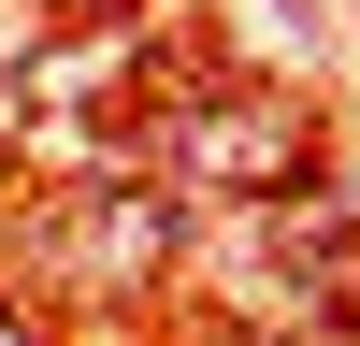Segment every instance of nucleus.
Here are the masks:
<instances>
[{
    "mask_svg": "<svg viewBox=\"0 0 360 346\" xmlns=\"http://www.w3.org/2000/svg\"><path fill=\"white\" fill-rule=\"evenodd\" d=\"M173 159L217 173V188H259V173L303 159V130H288V115H245V101H188V115H173Z\"/></svg>",
    "mask_w": 360,
    "mask_h": 346,
    "instance_id": "f03ea898",
    "label": "nucleus"
},
{
    "mask_svg": "<svg viewBox=\"0 0 360 346\" xmlns=\"http://www.w3.org/2000/svg\"><path fill=\"white\" fill-rule=\"evenodd\" d=\"M0 130H15V101H0Z\"/></svg>",
    "mask_w": 360,
    "mask_h": 346,
    "instance_id": "20e7f679",
    "label": "nucleus"
},
{
    "mask_svg": "<svg viewBox=\"0 0 360 346\" xmlns=\"http://www.w3.org/2000/svg\"><path fill=\"white\" fill-rule=\"evenodd\" d=\"M173 231H188V202H144V188H86V202H58V231H44V245H58V274H72V288H130V274H159V260H173Z\"/></svg>",
    "mask_w": 360,
    "mask_h": 346,
    "instance_id": "f257e3e1",
    "label": "nucleus"
},
{
    "mask_svg": "<svg viewBox=\"0 0 360 346\" xmlns=\"http://www.w3.org/2000/svg\"><path fill=\"white\" fill-rule=\"evenodd\" d=\"M44 44H58L44 15H0V58H44Z\"/></svg>",
    "mask_w": 360,
    "mask_h": 346,
    "instance_id": "7ed1b4c3",
    "label": "nucleus"
}]
</instances>
